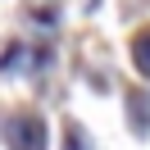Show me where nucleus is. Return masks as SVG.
<instances>
[{
	"label": "nucleus",
	"instance_id": "1",
	"mask_svg": "<svg viewBox=\"0 0 150 150\" xmlns=\"http://www.w3.org/2000/svg\"><path fill=\"white\" fill-rule=\"evenodd\" d=\"M9 146L14 150H46V127H41V118H32V114H18V118H9Z\"/></svg>",
	"mask_w": 150,
	"mask_h": 150
},
{
	"label": "nucleus",
	"instance_id": "2",
	"mask_svg": "<svg viewBox=\"0 0 150 150\" xmlns=\"http://www.w3.org/2000/svg\"><path fill=\"white\" fill-rule=\"evenodd\" d=\"M132 59H137V68L150 77V32H141V37L132 41Z\"/></svg>",
	"mask_w": 150,
	"mask_h": 150
}]
</instances>
